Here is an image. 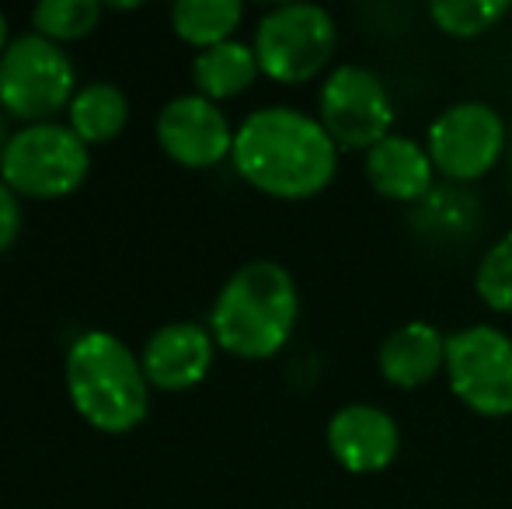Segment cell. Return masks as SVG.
Returning a JSON list of instances; mask_svg holds the SVG:
<instances>
[{
  "label": "cell",
  "instance_id": "obj_1",
  "mask_svg": "<svg viewBox=\"0 0 512 509\" xmlns=\"http://www.w3.org/2000/svg\"><path fill=\"white\" fill-rule=\"evenodd\" d=\"M335 140L317 116L290 105L258 109L234 133V171L255 192L283 203L314 199L338 175Z\"/></svg>",
  "mask_w": 512,
  "mask_h": 509
},
{
  "label": "cell",
  "instance_id": "obj_2",
  "mask_svg": "<svg viewBox=\"0 0 512 509\" xmlns=\"http://www.w3.org/2000/svg\"><path fill=\"white\" fill-rule=\"evenodd\" d=\"M300 321V290L286 265L258 258L220 286L209 311L216 349L237 360L262 363L286 349Z\"/></svg>",
  "mask_w": 512,
  "mask_h": 509
},
{
  "label": "cell",
  "instance_id": "obj_3",
  "mask_svg": "<svg viewBox=\"0 0 512 509\" xmlns=\"http://www.w3.org/2000/svg\"><path fill=\"white\" fill-rule=\"evenodd\" d=\"M67 394L84 422L98 433L119 436L136 429L150 412V381L126 342L105 328L81 332L67 349Z\"/></svg>",
  "mask_w": 512,
  "mask_h": 509
},
{
  "label": "cell",
  "instance_id": "obj_4",
  "mask_svg": "<svg viewBox=\"0 0 512 509\" xmlns=\"http://www.w3.org/2000/svg\"><path fill=\"white\" fill-rule=\"evenodd\" d=\"M251 49L262 77L300 88L321 77L338 49V25L321 4H279L262 14Z\"/></svg>",
  "mask_w": 512,
  "mask_h": 509
},
{
  "label": "cell",
  "instance_id": "obj_5",
  "mask_svg": "<svg viewBox=\"0 0 512 509\" xmlns=\"http://www.w3.org/2000/svg\"><path fill=\"white\" fill-rule=\"evenodd\" d=\"M77 95V74L63 46L25 32L0 56V109L25 126L56 123Z\"/></svg>",
  "mask_w": 512,
  "mask_h": 509
},
{
  "label": "cell",
  "instance_id": "obj_6",
  "mask_svg": "<svg viewBox=\"0 0 512 509\" xmlns=\"http://www.w3.org/2000/svg\"><path fill=\"white\" fill-rule=\"evenodd\" d=\"M91 147L67 123L21 126L0 157V178L18 199H63L84 185Z\"/></svg>",
  "mask_w": 512,
  "mask_h": 509
},
{
  "label": "cell",
  "instance_id": "obj_7",
  "mask_svg": "<svg viewBox=\"0 0 512 509\" xmlns=\"http://www.w3.org/2000/svg\"><path fill=\"white\" fill-rule=\"evenodd\" d=\"M509 126L488 102H453L425 129V150L446 185L481 182L509 154Z\"/></svg>",
  "mask_w": 512,
  "mask_h": 509
},
{
  "label": "cell",
  "instance_id": "obj_8",
  "mask_svg": "<svg viewBox=\"0 0 512 509\" xmlns=\"http://www.w3.org/2000/svg\"><path fill=\"white\" fill-rule=\"evenodd\" d=\"M317 123L328 129L338 150H373L394 133L398 105L384 77L359 63H342L321 81L317 91Z\"/></svg>",
  "mask_w": 512,
  "mask_h": 509
},
{
  "label": "cell",
  "instance_id": "obj_9",
  "mask_svg": "<svg viewBox=\"0 0 512 509\" xmlns=\"http://www.w3.org/2000/svg\"><path fill=\"white\" fill-rule=\"evenodd\" d=\"M446 384L481 419L512 415V339L499 325H467L446 339Z\"/></svg>",
  "mask_w": 512,
  "mask_h": 509
},
{
  "label": "cell",
  "instance_id": "obj_10",
  "mask_svg": "<svg viewBox=\"0 0 512 509\" xmlns=\"http://www.w3.org/2000/svg\"><path fill=\"white\" fill-rule=\"evenodd\" d=\"M157 143L178 168H216L234 154V133L227 112L203 95H178L157 116Z\"/></svg>",
  "mask_w": 512,
  "mask_h": 509
},
{
  "label": "cell",
  "instance_id": "obj_11",
  "mask_svg": "<svg viewBox=\"0 0 512 509\" xmlns=\"http://www.w3.org/2000/svg\"><path fill=\"white\" fill-rule=\"evenodd\" d=\"M324 443L335 464L349 475H380L401 454V429L387 408L349 401L328 419Z\"/></svg>",
  "mask_w": 512,
  "mask_h": 509
},
{
  "label": "cell",
  "instance_id": "obj_12",
  "mask_svg": "<svg viewBox=\"0 0 512 509\" xmlns=\"http://www.w3.org/2000/svg\"><path fill=\"white\" fill-rule=\"evenodd\" d=\"M216 356V339L209 332V325L199 321H171L161 325L147 339L140 353L143 374L154 391H192L196 384H203L213 370Z\"/></svg>",
  "mask_w": 512,
  "mask_h": 509
},
{
  "label": "cell",
  "instance_id": "obj_13",
  "mask_svg": "<svg viewBox=\"0 0 512 509\" xmlns=\"http://www.w3.org/2000/svg\"><path fill=\"white\" fill-rule=\"evenodd\" d=\"M363 175L380 199L401 206H418L422 199H429L439 178L425 143L405 133H391L373 150H366Z\"/></svg>",
  "mask_w": 512,
  "mask_h": 509
},
{
  "label": "cell",
  "instance_id": "obj_14",
  "mask_svg": "<svg viewBox=\"0 0 512 509\" xmlns=\"http://www.w3.org/2000/svg\"><path fill=\"white\" fill-rule=\"evenodd\" d=\"M446 339L432 321H405L391 328L377 349V370L398 391H418L446 370Z\"/></svg>",
  "mask_w": 512,
  "mask_h": 509
},
{
  "label": "cell",
  "instance_id": "obj_15",
  "mask_svg": "<svg viewBox=\"0 0 512 509\" xmlns=\"http://www.w3.org/2000/svg\"><path fill=\"white\" fill-rule=\"evenodd\" d=\"M262 77L258 67V56L251 49V42L230 39L223 46L203 49V53L192 60V84H196V95L209 98V102H230V98H241L244 91H251V84Z\"/></svg>",
  "mask_w": 512,
  "mask_h": 509
},
{
  "label": "cell",
  "instance_id": "obj_16",
  "mask_svg": "<svg viewBox=\"0 0 512 509\" xmlns=\"http://www.w3.org/2000/svg\"><path fill=\"white\" fill-rule=\"evenodd\" d=\"M129 123V98L122 88L108 81H91L77 88L74 102L67 109V126L81 136L88 147L112 143Z\"/></svg>",
  "mask_w": 512,
  "mask_h": 509
},
{
  "label": "cell",
  "instance_id": "obj_17",
  "mask_svg": "<svg viewBox=\"0 0 512 509\" xmlns=\"http://www.w3.org/2000/svg\"><path fill=\"white\" fill-rule=\"evenodd\" d=\"M244 21L241 0H178L171 7V28L175 35L192 49H213L223 46L237 35Z\"/></svg>",
  "mask_w": 512,
  "mask_h": 509
},
{
  "label": "cell",
  "instance_id": "obj_18",
  "mask_svg": "<svg viewBox=\"0 0 512 509\" xmlns=\"http://www.w3.org/2000/svg\"><path fill=\"white\" fill-rule=\"evenodd\" d=\"M481 217V206L474 203V196L464 185H443V189H432L429 199L415 206V224L425 231V238L439 241H457L464 234L474 231Z\"/></svg>",
  "mask_w": 512,
  "mask_h": 509
},
{
  "label": "cell",
  "instance_id": "obj_19",
  "mask_svg": "<svg viewBox=\"0 0 512 509\" xmlns=\"http://www.w3.org/2000/svg\"><path fill=\"white\" fill-rule=\"evenodd\" d=\"M98 21H102L98 0H42L32 11V32L63 46V42L88 39Z\"/></svg>",
  "mask_w": 512,
  "mask_h": 509
},
{
  "label": "cell",
  "instance_id": "obj_20",
  "mask_svg": "<svg viewBox=\"0 0 512 509\" xmlns=\"http://www.w3.org/2000/svg\"><path fill=\"white\" fill-rule=\"evenodd\" d=\"M512 11L509 0H439L429 4L432 25L453 39H478Z\"/></svg>",
  "mask_w": 512,
  "mask_h": 509
},
{
  "label": "cell",
  "instance_id": "obj_21",
  "mask_svg": "<svg viewBox=\"0 0 512 509\" xmlns=\"http://www.w3.org/2000/svg\"><path fill=\"white\" fill-rule=\"evenodd\" d=\"M474 293L495 314H512V231L485 248L474 269Z\"/></svg>",
  "mask_w": 512,
  "mask_h": 509
},
{
  "label": "cell",
  "instance_id": "obj_22",
  "mask_svg": "<svg viewBox=\"0 0 512 509\" xmlns=\"http://www.w3.org/2000/svg\"><path fill=\"white\" fill-rule=\"evenodd\" d=\"M21 224H25V217H21V199L18 192L11 189V185L0 178V255L7 252V248L18 241L21 234Z\"/></svg>",
  "mask_w": 512,
  "mask_h": 509
},
{
  "label": "cell",
  "instance_id": "obj_23",
  "mask_svg": "<svg viewBox=\"0 0 512 509\" xmlns=\"http://www.w3.org/2000/svg\"><path fill=\"white\" fill-rule=\"evenodd\" d=\"M11 129H7V112L0 109V157H4V150H7V143H11Z\"/></svg>",
  "mask_w": 512,
  "mask_h": 509
},
{
  "label": "cell",
  "instance_id": "obj_24",
  "mask_svg": "<svg viewBox=\"0 0 512 509\" xmlns=\"http://www.w3.org/2000/svg\"><path fill=\"white\" fill-rule=\"evenodd\" d=\"M11 46V35H7V18L4 11H0V56H4V49Z\"/></svg>",
  "mask_w": 512,
  "mask_h": 509
},
{
  "label": "cell",
  "instance_id": "obj_25",
  "mask_svg": "<svg viewBox=\"0 0 512 509\" xmlns=\"http://www.w3.org/2000/svg\"><path fill=\"white\" fill-rule=\"evenodd\" d=\"M509 175H512V136H509Z\"/></svg>",
  "mask_w": 512,
  "mask_h": 509
}]
</instances>
